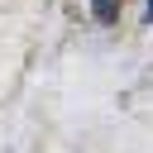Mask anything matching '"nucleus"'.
Segmentation results:
<instances>
[{"mask_svg": "<svg viewBox=\"0 0 153 153\" xmlns=\"http://www.w3.org/2000/svg\"><path fill=\"white\" fill-rule=\"evenodd\" d=\"M120 5H124V0H91L96 24H120Z\"/></svg>", "mask_w": 153, "mask_h": 153, "instance_id": "1", "label": "nucleus"}, {"mask_svg": "<svg viewBox=\"0 0 153 153\" xmlns=\"http://www.w3.org/2000/svg\"><path fill=\"white\" fill-rule=\"evenodd\" d=\"M143 19H148V24H153V0H148V10H143Z\"/></svg>", "mask_w": 153, "mask_h": 153, "instance_id": "2", "label": "nucleus"}]
</instances>
